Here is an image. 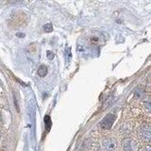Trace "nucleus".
I'll return each mask as SVG.
<instances>
[{
	"label": "nucleus",
	"instance_id": "2",
	"mask_svg": "<svg viewBox=\"0 0 151 151\" xmlns=\"http://www.w3.org/2000/svg\"><path fill=\"white\" fill-rule=\"evenodd\" d=\"M115 120V115L114 114H110L106 115L105 117L103 118V120L100 123V127L104 130H109L111 129V127L113 125V122Z\"/></svg>",
	"mask_w": 151,
	"mask_h": 151
},
{
	"label": "nucleus",
	"instance_id": "8",
	"mask_svg": "<svg viewBox=\"0 0 151 151\" xmlns=\"http://www.w3.org/2000/svg\"><path fill=\"white\" fill-rule=\"evenodd\" d=\"M144 104H145V110L149 112V111H150V109H151V105H150V99L148 98L147 100H146V101H145Z\"/></svg>",
	"mask_w": 151,
	"mask_h": 151
},
{
	"label": "nucleus",
	"instance_id": "11",
	"mask_svg": "<svg viewBox=\"0 0 151 151\" xmlns=\"http://www.w3.org/2000/svg\"><path fill=\"white\" fill-rule=\"evenodd\" d=\"M141 151H151L150 146H149V145H145V147L142 148V150H141Z\"/></svg>",
	"mask_w": 151,
	"mask_h": 151
},
{
	"label": "nucleus",
	"instance_id": "1",
	"mask_svg": "<svg viewBox=\"0 0 151 151\" xmlns=\"http://www.w3.org/2000/svg\"><path fill=\"white\" fill-rule=\"evenodd\" d=\"M139 135L141 139L145 143H149L151 138V127L149 124H145L141 127L139 130Z\"/></svg>",
	"mask_w": 151,
	"mask_h": 151
},
{
	"label": "nucleus",
	"instance_id": "13",
	"mask_svg": "<svg viewBox=\"0 0 151 151\" xmlns=\"http://www.w3.org/2000/svg\"><path fill=\"white\" fill-rule=\"evenodd\" d=\"M0 136H1V133H0Z\"/></svg>",
	"mask_w": 151,
	"mask_h": 151
},
{
	"label": "nucleus",
	"instance_id": "4",
	"mask_svg": "<svg viewBox=\"0 0 151 151\" xmlns=\"http://www.w3.org/2000/svg\"><path fill=\"white\" fill-rule=\"evenodd\" d=\"M102 146L106 151H113L117 147V142L114 138L108 137L102 141Z\"/></svg>",
	"mask_w": 151,
	"mask_h": 151
},
{
	"label": "nucleus",
	"instance_id": "7",
	"mask_svg": "<svg viewBox=\"0 0 151 151\" xmlns=\"http://www.w3.org/2000/svg\"><path fill=\"white\" fill-rule=\"evenodd\" d=\"M144 94V90L143 89H141V88H138L135 91V96L136 97H138V98H140V97H142V96Z\"/></svg>",
	"mask_w": 151,
	"mask_h": 151
},
{
	"label": "nucleus",
	"instance_id": "5",
	"mask_svg": "<svg viewBox=\"0 0 151 151\" xmlns=\"http://www.w3.org/2000/svg\"><path fill=\"white\" fill-rule=\"evenodd\" d=\"M47 74V67L45 65H40L39 66V68H38V75L40 76L41 78H44L45 77Z\"/></svg>",
	"mask_w": 151,
	"mask_h": 151
},
{
	"label": "nucleus",
	"instance_id": "3",
	"mask_svg": "<svg viewBox=\"0 0 151 151\" xmlns=\"http://www.w3.org/2000/svg\"><path fill=\"white\" fill-rule=\"evenodd\" d=\"M137 142L132 138H127L122 143L123 151H137Z\"/></svg>",
	"mask_w": 151,
	"mask_h": 151
},
{
	"label": "nucleus",
	"instance_id": "12",
	"mask_svg": "<svg viewBox=\"0 0 151 151\" xmlns=\"http://www.w3.org/2000/svg\"><path fill=\"white\" fill-rule=\"evenodd\" d=\"M17 36H19V37H24V34H17Z\"/></svg>",
	"mask_w": 151,
	"mask_h": 151
},
{
	"label": "nucleus",
	"instance_id": "9",
	"mask_svg": "<svg viewBox=\"0 0 151 151\" xmlns=\"http://www.w3.org/2000/svg\"><path fill=\"white\" fill-rule=\"evenodd\" d=\"M45 125H47V129H50V125H51V121H50L49 116H46L45 118Z\"/></svg>",
	"mask_w": 151,
	"mask_h": 151
},
{
	"label": "nucleus",
	"instance_id": "10",
	"mask_svg": "<svg viewBox=\"0 0 151 151\" xmlns=\"http://www.w3.org/2000/svg\"><path fill=\"white\" fill-rule=\"evenodd\" d=\"M47 58L49 60H53L54 59V53L52 51H47Z\"/></svg>",
	"mask_w": 151,
	"mask_h": 151
},
{
	"label": "nucleus",
	"instance_id": "6",
	"mask_svg": "<svg viewBox=\"0 0 151 151\" xmlns=\"http://www.w3.org/2000/svg\"><path fill=\"white\" fill-rule=\"evenodd\" d=\"M44 30H45V32L49 33L53 30V26H52L51 24H46V25L44 26Z\"/></svg>",
	"mask_w": 151,
	"mask_h": 151
}]
</instances>
